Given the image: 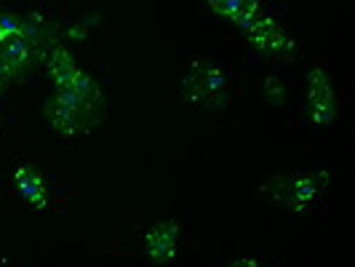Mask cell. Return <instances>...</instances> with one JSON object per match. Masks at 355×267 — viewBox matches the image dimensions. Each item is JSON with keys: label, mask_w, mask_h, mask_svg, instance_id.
Wrapping results in <instances>:
<instances>
[{"label": "cell", "mask_w": 355, "mask_h": 267, "mask_svg": "<svg viewBox=\"0 0 355 267\" xmlns=\"http://www.w3.org/2000/svg\"><path fill=\"white\" fill-rule=\"evenodd\" d=\"M46 115L53 128L64 137L91 131L105 115L102 89L96 86V80L91 75L78 70L72 78L56 83V91L46 105Z\"/></svg>", "instance_id": "6da1fadb"}, {"label": "cell", "mask_w": 355, "mask_h": 267, "mask_svg": "<svg viewBox=\"0 0 355 267\" xmlns=\"http://www.w3.org/2000/svg\"><path fill=\"white\" fill-rule=\"evenodd\" d=\"M51 49L37 17L17 19L8 11H0V86L17 80L37 59H43V53L49 56Z\"/></svg>", "instance_id": "7a4b0ae2"}, {"label": "cell", "mask_w": 355, "mask_h": 267, "mask_svg": "<svg viewBox=\"0 0 355 267\" xmlns=\"http://www.w3.org/2000/svg\"><path fill=\"white\" fill-rule=\"evenodd\" d=\"M267 193L278 206L294 214H307L323 206L329 193V174L326 171H307V174H286L267 182Z\"/></svg>", "instance_id": "3957f363"}, {"label": "cell", "mask_w": 355, "mask_h": 267, "mask_svg": "<svg viewBox=\"0 0 355 267\" xmlns=\"http://www.w3.org/2000/svg\"><path fill=\"white\" fill-rule=\"evenodd\" d=\"M182 94L190 105L216 110L227 102V80L216 64L206 62V59H198V62H193L190 72L184 75Z\"/></svg>", "instance_id": "277c9868"}, {"label": "cell", "mask_w": 355, "mask_h": 267, "mask_svg": "<svg viewBox=\"0 0 355 267\" xmlns=\"http://www.w3.org/2000/svg\"><path fill=\"white\" fill-rule=\"evenodd\" d=\"M243 35L249 40L257 51L267 53L272 59H291L294 56V37L286 33L284 24H278L270 14H259V17L251 21L249 27L243 30Z\"/></svg>", "instance_id": "5b68a950"}, {"label": "cell", "mask_w": 355, "mask_h": 267, "mask_svg": "<svg viewBox=\"0 0 355 267\" xmlns=\"http://www.w3.org/2000/svg\"><path fill=\"white\" fill-rule=\"evenodd\" d=\"M307 91H310V115H313V123L315 126H329L337 115V99H334V89H331V80L329 75L313 67L307 75Z\"/></svg>", "instance_id": "8992f818"}, {"label": "cell", "mask_w": 355, "mask_h": 267, "mask_svg": "<svg viewBox=\"0 0 355 267\" xmlns=\"http://www.w3.org/2000/svg\"><path fill=\"white\" fill-rule=\"evenodd\" d=\"M179 241V225L174 219H163L158 225H153L144 235V249L150 254V259H155L158 265H166L174 259Z\"/></svg>", "instance_id": "52a82bcc"}, {"label": "cell", "mask_w": 355, "mask_h": 267, "mask_svg": "<svg viewBox=\"0 0 355 267\" xmlns=\"http://www.w3.org/2000/svg\"><path fill=\"white\" fill-rule=\"evenodd\" d=\"M14 187H17V193L35 212H43L46 206H49V187H46V179L43 174L37 171L33 163H21L17 166V171H14Z\"/></svg>", "instance_id": "ba28073f"}, {"label": "cell", "mask_w": 355, "mask_h": 267, "mask_svg": "<svg viewBox=\"0 0 355 267\" xmlns=\"http://www.w3.org/2000/svg\"><path fill=\"white\" fill-rule=\"evenodd\" d=\"M209 8L216 17H225L235 21L241 30H246L251 21L262 14L259 3H254V0H211Z\"/></svg>", "instance_id": "9c48e42d"}, {"label": "cell", "mask_w": 355, "mask_h": 267, "mask_svg": "<svg viewBox=\"0 0 355 267\" xmlns=\"http://www.w3.org/2000/svg\"><path fill=\"white\" fill-rule=\"evenodd\" d=\"M49 70L53 75V83H62V80H67L78 72V64H75V59L67 49L53 46L51 53H49Z\"/></svg>", "instance_id": "30bf717a"}, {"label": "cell", "mask_w": 355, "mask_h": 267, "mask_svg": "<svg viewBox=\"0 0 355 267\" xmlns=\"http://www.w3.org/2000/svg\"><path fill=\"white\" fill-rule=\"evenodd\" d=\"M265 94L270 96L272 105H284V86L275 78H267L265 80Z\"/></svg>", "instance_id": "8fae6325"}, {"label": "cell", "mask_w": 355, "mask_h": 267, "mask_svg": "<svg viewBox=\"0 0 355 267\" xmlns=\"http://www.w3.org/2000/svg\"><path fill=\"white\" fill-rule=\"evenodd\" d=\"M230 267H262V265H259L257 259H249V257H246V259H238V262H232Z\"/></svg>", "instance_id": "7c38bea8"}]
</instances>
